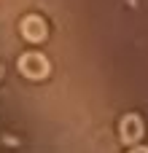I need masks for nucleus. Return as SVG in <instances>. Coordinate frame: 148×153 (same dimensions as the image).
<instances>
[{"instance_id":"obj_1","label":"nucleus","mask_w":148,"mask_h":153,"mask_svg":"<svg viewBox=\"0 0 148 153\" xmlns=\"http://www.w3.org/2000/svg\"><path fill=\"white\" fill-rule=\"evenodd\" d=\"M19 70H22L27 78L38 81V78H43V75L49 73V62H46V56H40V54L30 51V54H24V56L19 59Z\"/></svg>"},{"instance_id":"obj_2","label":"nucleus","mask_w":148,"mask_h":153,"mask_svg":"<svg viewBox=\"0 0 148 153\" xmlns=\"http://www.w3.org/2000/svg\"><path fill=\"white\" fill-rule=\"evenodd\" d=\"M22 35H24L27 40H32V43L43 40V38H46V24H43V19H38V16H27V19L22 22Z\"/></svg>"},{"instance_id":"obj_3","label":"nucleus","mask_w":148,"mask_h":153,"mask_svg":"<svg viewBox=\"0 0 148 153\" xmlns=\"http://www.w3.org/2000/svg\"><path fill=\"white\" fill-rule=\"evenodd\" d=\"M143 137V121L138 116H127L121 121V140L124 143H138Z\"/></svg>"},{"instance_id":"obj_4","label":"nucleus","mask_w":148,"mask_h":153,"mask_svg":"<svg viewBox=\"0 0 148 153\" xmlns=\"http://www.w3.org/2000/svg\"><path fill=\"white\" fill-rule=\"evenodd\" d=\"M129 153H148V148H135V151H129Z\"/></svg>"}]
</instances>
